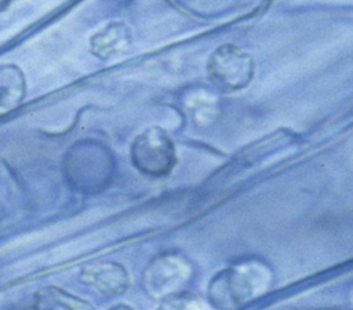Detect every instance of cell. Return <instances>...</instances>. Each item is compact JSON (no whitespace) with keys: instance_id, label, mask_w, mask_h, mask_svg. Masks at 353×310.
Here are the masks:
<instances>
[{"instance_id":"7a4b0ae2","label":"cell","mask_w":353,"mask_h":310,"mask_svg":"<svg viewBox=\"0 0 353 310\" xmlns=\"http://www.w3.org/2000/svg\"><path fill=\"white\" fill-rule=\"evenodd\" d=\"M130 158L141 174L150 178H163L174 169L176 150L165 130L149 127L134 138L130 147Z\"/></svg>"},{"instance_id":"7c38bea8","label":"cell","mask_w":353,"mask_h":310,"mask_svg":"<svg viewBox=\"0 0 353 310\" xmlns=\"http://www.w3.org/2000/svg\"><path fill=\"white\" fill-rule=\"evenodd\" d=\"M6 6V1L4 0H0V8H3Z\"/></svg>"},{"instance_id":"52a82bcc","label":"cell","mask_w":353,"mask_h":310,"mask_svg":"<svg viewBox=\"0 0 353 310\" xmlns=\"http://www.w3.org/2000/svg\"><path fill=\"white\" fill-rule=\"evenodd\" d=\"M132 37L128 26L113 21L98 29L90 39V50L99 59H108L130 45Z\"/></svg>"},{"instance_id":"277c9868","label":"cell","mask_w":353,"mask_h":310,"mask_svg":"<svg viewBox=\"0 0 353 310\" xmlns=\"http://www.w3.org/2000/svg\"><path fill=\"white\" fill-rule=\"evenodd\" d=\"M112 156L98 145L79 143L65 156V172L77 187L99 189L112 174Z\"/></svg>"},{"instance_id":"30bf717a","label":"cell","mask_w":353,"mask_h":310,"mask_svg":"<svg viewBox=\"0 0 353 310\" xmlns=\"http://www.w3.org/2000/svg\"><path fill=\"white\" fill-rule=\"evenodd\" d=\"M157 310H210V307L197 295L178 291L163 296Z\"/></svg>"},{"instance_id":"6da1fadb","label":"cell","mask_w":353,"mask_h":310,"mask_svg":"<svg viewBox=\"0 0 353 310\" xmlns=\"http://www.w3.org/2000/svg\"><path fill=\"white\" fill-rule=\"evenodd\" d=\"M272 273L259 260H243L218 271L208 285L210 300L218 309L241 306L268 291Z\"/></svg>"},{"instance_id":"8fae6325","label":"cell","mask_w":353,"mask_h":310,"mask_svg":"<svg viewBox=\"0 0 353 310\" xmlns=\"http://www.w3.org/2000/svg\"><path fill=\"white\" fill-rule=\"evenodd\" d=\"M108 310H134L131 306H128V304H124V303H119V304H114V306H112L110 309H108Z\"/></svg>"},{"instance_id":"3957f363","label":"cell","mask_w":353,"mask_h":310,"mask_svg":"<svg viewBox=\"0 0 353 310\" xmlns=\"http://www.w3.org/2000/svg\"><path fill=\"white\" fill-rule=\"evenodd\" d=\"M254 58L240 47L228 43L218 47L207 62L211 83L222 92H233L248 85L254 76Z\"/></svg>"},{"instance_id":"8992f818","label":"cell","mask_w":353,"mask_h":310,"mask_svg":"<svg viewBox=\"0 0 353 310\" xmlns=\"http://www.w3.org/2000/svg\"><path fill=\"white\" fill-rule=\"evenodd\" d=\"M79 281L110 298L125 293L131 284L127 269L123 265L110 260L83 266L79 271Z\"/></svg>"},{"instance_id":"9c48e42d","label":"cell","mask_w":353,"mask_h":310,"mask_svg":"<svg viewBox=\"0 0 353 310\" xmlns=\"http://www.w3.org/2000/svg\"><path fill=\"white\" fill-rule=\"evenodd\" d=\"M23 72L14 63L0 65V113L15 109L25 98Z\"/></svg>"},{"instance_id":"5b68a950","label":"cell","mask_w":353,"mask_h":310,"mask_svg":"<svg viewBox=\"0 0 353 310\" xmlns=\"http://www.w3.org/2000/svg\"><path fill=\"white\" fill-rule=\"evenodd\" d=\"M192 276L189 260L175 252H165L149 262L142 274L143 289L154 298L178 292Z\"/></svg>"},{"instance_id":"ba28073f","label":"cell","mask_w":353,"mask_h":310,"mask_svg":"<svg viewBox=\"0 0 353 310\" xmlns=\"http://www.w3.org/2000/svg\"><path fill=\"white\" fill-rule=\"evenodd\" d=\"M32 309L33 310H95V307L90 302L57 285H46L39 288L32 298Z\"/></svg>"}]
</instances>
